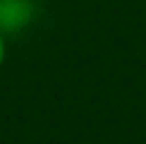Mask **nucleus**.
Wrapping results in <instances>:
<instances>
[{"mask_svg": "<svg viewBox=\"0 0 146 144\" xmlns=\"http://www.w3.org/2000/svg\"><path fill=\"white\" fill-rule=\"evenodd\" d=\"M5 53H7V43H5V36L0 31V65L5 63Z\"/></svg>", "mask_w": 146, "mask_h": 144, "instance_id": "1", "label": "nucleus"}]
</instances>
